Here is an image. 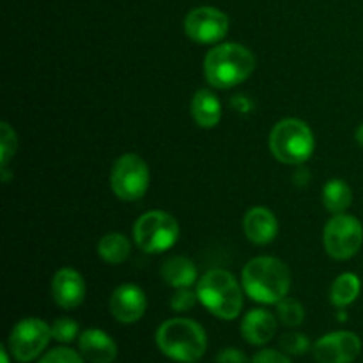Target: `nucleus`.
<instances>
[{"label": "nucleus", "mask_w": 363, "mask_h": 363, "mask_svg": "<svg viewBox=\"0 0 363 363\" xmlns=\"http://www.w3.org/2000/svg\"><path fill=\"white\" fill-rule=\"evenodd\" d=\"M241 286L250 300L262 305H277L289 293L291 272L280 259L261 255L247 262L241 273Z\"/></svg>", "instance_id": "obj_1"}, {"label": "nucleus", "mask_w": 363, "mask_h": 363, "mask_svg": "<svg viewBox=\"0 0 363 363\" xmlns=\"http://www.w3.org/2000/svg\"><path fill=\"white\" fill-rule=\"evenodd\" d=\"M255 55L240 43H220L204 59V74L215 89H233L255 71Z\"/></svg>", "instance_id": "obj_2"}, {"label": "nucleus", "mask_w": 363, "mask_h": 363, "mask_svg": "<svg viewBox=\"0 0 363 363\" xmlns=\"http://www.w3.org/2000/svg\"><path fill=\"white\" fill-rule=\"evenodd\" d=\"M156 346L170 360L197 363L208 350V335L194 319H167L156 332Z\"/></svg>", "instance_id": "obj_3"}, {"label": "nucleus", "mask_w": 363, "mask_h": 363, "mask_svg": "<svg viewBox=\"0 0 363 363\" xmlns=\"http://www.w3.org/2000/svg\"><path fill=\"white\" fill-rule=\"evenodd\" d=\"M243 293L236 277L227 269H211L197 284L199 301L218 319L233 321L243 308Z\"/></svg>", "instance_id": "obj_4"}, {"label": "nucleus", "mask_w": 363, "mask_h": 363, "mask_svg": "<svg viewBox=\"0 0 363 363\" xmlns=\"http://www.w3.org/2000/svg\"><path fill=\"white\" fill-rule=\"evenodd\" d=\"M315 147L314 133L305 121L287 117L279 121L269 133V151L286 165H301L312 156Z\"/></svg>", "instance_id": "obj_5"}, {"label": "nucleus", "mask_w": 363, "mask_h": 363, "mask_svg": "<svg viewBox=\"0 0 363 363\" xmlns=\"http://www.w3.org/2000/svg\"><path fill=\"white\" fill-rule=\"evenodd\" d=\"M179 223L167 211H149L138 216L133 225L137 247L145 254H162L179 240Z\"/></svg>", "instance_id": "obj_6"}, {"label": "nucleus", "mask_w": 363, "mask_h": 363, "mask_svg": "<svg viewBox=\"0 0 363 363\" xmlns=\"http://www.w3.org/2000/svg\"><path fill=\"white\" fill-rule=\"evenodd\" d=\"M149 181L151 174L147 163L135 152H126L117 158L110 170V188L121 201H140L147 191Z\"/></svg>", "instance_id": "obj_7"}, {"label": "nucleus", "mask_w": 363, "mask_h": 363, "mask_svg": "<svg viewBox=\"0 0 363 363\" xmlns=\"http://www.w3.org/2000/svg\"><path fill=\"white\" fill-rule=\"evenodd\" d=\"M363 243V225L357 216L340 213L335 215L323 230V245L326 254L335 261L354 257Z\"/></svg>", "instance_id": "obj_8"}, {"label": "nucleus", "mask_w": 363, "mask_h": 363, "mask_svg": "<svg viewBox=\"0 0 363 363\" xmlns=\"http://www.w3.org/2000/svg\"><path fill=\"white\" fill-rule=\"evenodd\" d=\"M52 339V326L39 318H25L11 330L7 350L16 362L28 363L41 357Z\"/></svg>", "instance_id": "obj_9"}, {"label": "nucleus", "mask_w": 363, "mask_h": 363, "mask_svg": "<svg viewBox=\"0 0 363 363\" xmlns=\"http://www.w3.org/2000/svg\"><path fill=\"white\" fill-rule=\"evenodd\" d=\"M184 32L199 45H216L229 32V16L216 7H195L184 18Z\"/></svg>", "instance_id": "obj_10"}, {"label": "nucleus", "mask_w": 363, "mask_h": 363, "mask_svg": "<svg viewBox=\"0 0 363 363\" xmlns=\"http://www.w3.org/2000/svg\"><path fill=\"white\" fill-rule=\"evenodd\" d=\"M360 353V337L346 330L326 333L314 344V358L318 363H353Z\"/></svg>", "instance_id": "obj_11"}, {"label": "nucleus", "mask_w": 363, "mask_h": 363, "mask_svg": "<svg viewBox=\"0 0 363 363\" xmlns=\"http://www.w3.org/2000/svg\"><path fill=\"white\" fill-rule=\"evenodd\" d=\"M110 314L123 325H133L140 321L147 308L145 293L137 284H121L116 287L108 301Z\"/></svg>", "instance_id": "obj_12"}, {"label": "nucleus", "mask_w": 363, "mask_h": 363, "mask_svg": "<svg viewBox=\"0 0 363 363\" xmlns=\"http://www.w3.org/2000/svg\"><path fill=\"white\" fill-rule=\"evenodd\" d=\"M85 280L77 269L60 268L52 279V298L64 311L78 308L85 300Z\"/></svg>", "instance_id": "obj_13"}, {"label": "nucleus", "mask_w": 363, "mask_h": 363, "mask_svg": "<svg viewBox=\"0 0 363 363\" xmlns=\"http://www.w3.org/2000/svg\"><path fill=\"white\" fill-rule=\"evenodd\" d=\"M78 350L89 363H113L117 358V344L99 328H89L78 337Z\"/></svg>", "instance_id": "obj_14"}, {"label": "nucleus", "mask_w": 363, "mask_h": 363, "mask_svg": "<svg viewBox=\"0 0 363 363\" xmlns=\"http://www.w3.org/2000/svg\"><path fill=\"white\" fill-rule=\"evenodd\" d=\"M243 230L248 241L255 245H268L279 234V220L272 209L264 206H255L247 211L243 218Z\"/></svg>", "instance_id": "obj_15"}, {"label": "nucleus", "mask_w": 363, "mask_h": 363, "mask_svg": "<svg viewBox=\"0 0 363 363\" xmlns=\"http://www.w3.org/2000/svg\"><path fill=\"white\" fill-rule=\"evenodd\" d=\"M279 323L277 318L266 308H252L241 321V335L252 346H264L275 337Z\"/></svg>", "instance_id": "obj_16"}, {"label": "nucleus", "mask_w": 363, "mask_h": 363, "mask_svg": "<svg viewBox=\"0 0 363 363\" xmlns=\"http://www.w3.org/2000/svg\"><path fill=\"white\" fill-rule=\"evenodd\" d=\"M191 117L197 126L215 128L222 119V103L209 89H199L191 99Z\"/></svg>", "instance_id": "obj_17"}, {"label": "nucleus", "mask_w": 363, "mask_h": 363, "mask_svg": "<svg viewBox=\"0 0 363 363\" xmlns=\"http://www.w3.org/2000/svg\"><path fill=\"white\" fill-rule=\"evenodd\" d=\"M162 279L174 289L191 287L197 282V266L184 255H174L162 266Z\"/></svg>", "instance_id": "obj_18"}, {"label": "nucleus", "mask_w": 363, "mask_h": 363, "mask_svg": "<svg viewBox=\"0 0 363 363\" xmlns=\"http://www.w3.org/2000/svg\"><path fill=\"white\" fill-rule=\"evenodd\" d=\"M360 277L351 272L342 273V275L333 280L332 289H330V301L333 303V307L346 308L357 301V298L360 296Z\"/></svg>", "instance_id": "obj_19"}, {"label": "nucleus", "mask_w": 363, "mask_h": 363, "mask_svg": "<svg viewBox=\"0 0 363 363\" xmlns=\"http://www.w3.org/2000/svg\"><path fill=\"white\" fill-rule=\"evenodd\" d=\"M323 204L333 215H340L353 204V190L344 179H330L323 186Z\"/></svg>", "instance_id": "obj_20"}, {"label": "nucleus", "mask_w": 363, "mask_h": 363, "mask_svg": "<svg viewBox=\"0 0 363 363\" xmlns=\"http://www.w3.org/2000/svg\"><path fill=\"white\" fill-rule=\"evenodd\" d=\"M131 254V245L128 238L121 233H108L99 240L98 255L108 264H121Z\"/></svg>", "instance_id": "obj_21"}, {"label": "nucleus", "mask_w": 363, "mask_h": 363, "mask_svg": "<svg viewBox=\"0 0 363 363\" xmlns=\"http://www.w3.org/2000/svg\"><path fill=\"white\" fill-rule=\"evenodd\" d=\"M277 315L279 321L287 328H296L305 321V308L294 298H284L277 303Z\"/></svg>", "instance_id": "obj_22"}, {"label": "nucleus", "mask_w": 363, "mask_h": 363, "mask_svg": "<svg viewBox=\"0 0 363 363\" xmlns=\"http://www.w3.org/2000/svg\"><path fill=\"white\" fill-rule=\"evenodd\" d=\"M280 347L284 353L293 354V357H301L311 350V340L305 333L300 332H287L280 337Z\"/></svg>", "instance_id": "obj_23"}, {"label": "nucleus", "mask_w": 363, "mask_h": 363, "mask_svg": "<svg viewBox=\"0 0 363 363\" xmlns=\"http://www.w3.org/2000/svg\"><path fill=\"white\" fill-rule=\"evenodd\" d=\"M80 333L78 323L71 318H59L53 321L52 325V337L60 344H69L73 342Z\"/></svg>", "instance_id": "obj_24"}, {"label": "nucleus", "mask_w": 363, "mask_h": 363, "mask_svg": "<svg viewBox=\"0 0 363 363\" xmlns=\"http://www.w3.org/2000/svg\"><path fill=\"white\" fill-rule=\"evenodd\" d=\"M16 131L9 126V123H2V126H0V163H2V167H7L9 160L13 158L14 152H16Z\"/></svg>", "instance_id": "obj_25"}, {"label": "nucleus", "mask_w": 363, "mask_h": 363, "mask_svg": "<svg viewBox=\"0 0 363 363\" xmlns=\"http://www.w3.org/2000/svg\"><path fill=\"white\" fill-rule=\"evenodd\" d=\"M38 363H85V358L71 347H55L48 351Z\"/></svg>", "instance_id": "obj_26"}, {"label": "nucleus", "mask_w": 363, "mask_h": 363, "mask_svg": "<svg viewBox=\"0 0 363 363\" xmlns=\"http://www.w3.org/2000/svg\"><path fill=\"white\" fill-rule=\"evenodd\" d=\"M199 296L197 291H190V287H183V289H176V293L170 298V307L174 312H188L195 307Z\"/></svg>", "instance_id": "obj_27"}, {"label": "nucleus", "mask_w": 363, "mask_h": 363, "mask_svg": "<svg viewBox=\"0 0 363 363\" xmlns=\"http://www.w3.org/2000/svg\"><path fill=\"white\" fill-rule=\"evenodd\" d=\"M252 363H293L287 353L279 350H261L254 354Z\"/></svg>", "instance_id": "obj_28"}, {"label": "nucleus", "mask_w": 363, "mask_h": 363, "mask_svg": "<svg viewBox=\"0 0 363 363\" xmlns=\"http://www.w3.org/2000/svg\"><path fill=\"white\" fill-rule=\"evenodd\" d=\"M216 363H248V358L238 347H225L216 354Z\"/></svg>", "instance_id": "obj_29"}, {"label": "nucleus", "mask_w": 363, "mask_h": 363, "mask_svg": "<svg viewBox=\"0 0 363 363\" xmlns=\"http://www.w3.org/2000/svg\"><path fill=\"white\" fill-rule=\"evenodd\" d=\"M230 105H233V108L236 110V112H248V110L252 108V101L247 98V96H234L233 99H230Z\"/></svg>", "instance_id": "obj_30"}, {"label": "nucleus", "mask_w": 363, "mask_h": 363, "mask_svg": "<svg viewBox=\"0 0 363 363\" xmlns=\"http://www.w3.org/2000/svg\"><path fill=\"white\" fill-rule=\"evenodd\" d=\"M354 138H357L358 145H362L363 147V124H360V126L357 128V131H354Z\"/></svg>", "instance_id": "obj_31"}, {"label": "nucleus", "mask_w": 363, "mask_h": 363, "mask_svg": "<svg viewBox=\"0 0 363 363\" xmlns=\"http://www.w3.org/2000/svg\"><path fill=\"white\" fill-rule=\"evenodd\" d=\"M9 357H11L9 350H7V347H2V350H0V358H2V363H9Z\"/></svg>", "instance_id": "obj_32"}, {"label": "nucleus", "mask_w": 363, "mask_h": 363, "mask_svg": "<svg viewBox=\"0 0 363 363\" xmlns=\"http://www.w3.org/2000/svg\"><path fill=\"white\" fill-rule=\"evenodd\" d=\"M337 319H339V321H346L347 314H346V312H344V308H340V312H339V314H337Z\"/></svg>", "instance_id": "obj_33"}]
</instances>
